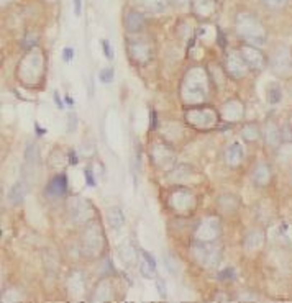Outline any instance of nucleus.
<instances>
[{
  "label": "nucleus",
  "instance_id": "1",
  "mask_svg": "<svg viewBox=\"0 0 292 303\" xmlns=\"http://www.w3.org/2000/svg\"><path fill=\"white\" fill-rule=\"evenodd\" d=\"M235 27H237L238 37L243 38L245 43L261 46L266 41V32L263 25L251 13H238Z\"/></svg>",
  "mask_w": 292,
  "mask_h": 303
},
{
  "label": "nucleus",
  "instance_id": "2",
  "mask_svg": "<svg viewBox=\"0 0 292 303\" xmlns=\"http://www.w3.org/2000/svg\"><path fill=\"white\" fill-rule=\"evenodd\" d=\"M184 92H186V97L189 100L194 99H202L206 95V79L202 77L201 71L194 69L189 73V76L186 77V82H184Z\"/></svg>",
  "mask_w": 292,
  "mask_h": 303
},
{
  "label": "nucleus",
  "instance_id": "3",
  "mask_svg": "<svg viewBox=\"0 0 292 303\" xmlns=\"http://www.w3.org/2000/svg\"><path fill=\"white\" fill-rule=\"evenodd\" d=\"M130 56L136 63H148L151 59V49L145 39H133L128 44Z\"/></svg>",
  "mask_w": 292,
  "mask_h": 303
},
{
  "label": "nucleus",
  "instance_id": "4",
  "mask_svg": "<svg viewBox=\"0 0 292 303\" xmlns=\"http://www.w3.org/2000/svg\"><path fill=\"white\" fill-rule=\"evenodd\" d=\"M242 56H243V59L247 61L248 68L256 69V71L263 69V66H264V56L254 48V44L245 43V44L242 46Z\"/></svg>",
  "mask_w": 292,
  "mask_h": 303
},
{
  "label": "nucleus",
  "instance_id": "5",
  "mask_svg": "<svg viewBox=\"0 0 292 303\" xmlns=\"http://www.w3.org/2000/svg\"><path fill=\"white\" fill-rule=\"evenodd\" d=\"M247 61L243 59L242 54L238 53H230L228 58H227V69L228 73L232 74L233 77H243L247 74Z\"/></svg>",
  "mask_w": 292,
  "mask_h": 303
},
{
  "label": "nucleus",
  "instance_id": "6",
  "mask_svg": "<svg viewBox=\"0 0 292 303\" xmlns=\"http://www.w3.org/2000/svg\"><path fill=\"white\" fill-rule=\"evenodd\" d=\"M145 27V17L136 10H128L125 15V28L130 33H140Z\"/></svg>",
  "mask_w": 292,
  "mask_h": 303
},
{
  "label": "nucleus",
  "instance_id": "7",
  "mask_svg": "<svg viewBox=\"0 0 292 303\" xmlns=\"http://www.w3.org/2000/svg\"><path fill=\"white\" fill-rule=\"evenodd\" d=\"M140 272L146 279H153L156 275V263L146 251H140Z\"/></svg>",
  "mask_w": 292,
  "mask_h": 303
},
{
  "label": "nucleus",
  "instance_id": "8",
  "mask_svg": "<svg viewBox=\"0 0 292 303\" xmlns=\"http://www.w3.org/2000/svg\"><path fill=\"white\" fill-rule=\"evenodd\" d=\"M28 192H30L28 184L23 182V181H20V182L15 184L12 189H10V192H8V202L12 203V205L23 203V200L27 198Z\"/></svg>",
  "mask_w": 292,
  "mask_h": 303
},
{
  "label": "nucleus",
  "instance_id": "9",
  "mask_svg": "<svg viewBox=\"0 0 292 303\" xmlns=\"http://www.w3.org/2000/svg\"><path fill=\"white\" fill-rule=\"evenodd\" d=\"M66 190H68V181H66V176H63V174L56 176L48 186V193L53 195V197H61V195L66 193Z\"/></svg>",
  "mask_w": 292,
  "mask_h": 303
},
{
  "label": "nucleus",
  "instance_id": "10",
  "mask_svg": "<svg viewBox=\"0 0 292 303\" xmlns=\"http://www.w3.org/2000/svg\"><path fill=\"white\" fill-rule=\"evenodd\" d=\"M107 218H109L110 227L114 229L122 228V227H124V223H125L124 212H122L120 207H110L109 210H107Z\"/></svg>",
  "mask_w": 292,
  "mask_h": 303
},
{
  "label": "nucleus",
  "instance_id": "11",
  "mask_svg": "<svg viewBox=\"0 0 292 303\" xmlns=\"http://www.w3.org/2000/svg\"><path fill=\"white\" fill-rule=\"evenodd\" d=\"M269 177H271V172H269V167L266 166V164H259V166L254 169L253 181H254L256 186H259V187L266 186V184L269 182Z\"/></svg>",
  "mask_w": 292,
  "mask_h": 303
},
{
  "label": "nucleus",
  "instance_id": "12",
  "mask_svg": "<svg viewBox=\"0 0 292 303\" xmlns=\"http://www.w3.org/2000/svg\"><path fill=\"white\" fill-rule=\"evenodd\" d=\"M242 159H243V148L240 143H232V145L228 146V150H227V161L230 164H238V162H242Z\"/></svg>",
  "mask_w": 292,
  "mask_h": 303
},
{
  "label": "nucleus",
  "instance_id": "13",
  "mask_svg": "<svg viewBox=\"0 0 292 303\" xmlns=\"http://www.w3.org/2000/svg\"><path fill=\"white\" fill-rule=\"evenodd\" d=\"M140 3L145 8L151 10V12H161V10L166 8L167 0H140Z\"/></svg>",
  "mask_w": 292,
  "mask_h": 303
},
{
  "label": "nucleus",
  "instance_id": "14",
  "mask_svg": "<svg viewBox=\"0 0 292 303\" xmlns=\"http://www.w3.org/2000/svg\"><path fill=\"white\" fill-rule=\"evenodd\" d=\"M281 89L279 85H271L269 90H268V100L271 102V104H278V102L281 100Z\"/></svg>",
  "mask_w": 292,
  "mask_h": 303
},
{
  "label": "nucleus",
  "instance_id": "15",
  "mask_svg": "<svg viewBox=\"0 0 292 303\" xmlns=\"http://www.w3.org/2000/svg\"><path fill=\"white\" fill-rule=\"evenodd\" d=\"M114 77H115V73H114V69H112V68L102 69L100 74H99V79L104 82V84H110V82H114Z\"/></svg>",
  "mask_w": 292,
  "mask_h": 303
},
{
  "label": "nucleus",
  "instance_id": "16",
  "mask_svg": "<svg viewBox=\"0 0 292 303\" xmlns=\"http://www.w3.org/2000/svg\"><path fill=\"white\" fill-rule=\"evenodd\" d=\"M261 2L264 3V7L278 10V8H283L284 5L288 3V0H261Z\"/></svg>",
  "mask_w": 292,
  "mask_h": 303
},
{
  "label": "nucleus",
  "instance_id": "17",
  "mask_svg": "<svg viewBox=\"0 0 292 303\" xmlns=\"http://www.w3.org/2000/svg\"><path fill=\"white\" fill-rule=\"evenodd\" d=\"M102 48H104V54L107 59H114V48H112V44L109 43L107 39H102Z\"/></svg>",
  "mask_w": 292,
  "mask_h": 303
},
{
  "label": "nucleus",
  "instance_id": "18",
  "mask_svg": "<svg viewBox=\"0 0 292 303\" xmlns=\"http://www.w3.org/2000/svg\"><path fill=\"white\" fill-rule=\"evenodd\" d=\"M63 58H64L66 63H71V61H73V58H74V49H73V48H68V46H66V48L63 49Z\"/></svg>",
  "mask_w": 292,
  "mask_h": 303
},
{
  "label": "nucleus",
  "instance_id": "19",
  "mask_svg": "<svg viewBox=\"0 0 292 303\" xmlns=\"http://www.w3.org/2000/svg\"><path fill=\"white\" fill-rule=\"evenodd\" d=\"M158 289H160V294L163 295V299H165V297H166V285H165V282L158 280Z\"/></svg>",
  "mask_w": 292,
  "mask_h": 303
},
{
  "label": "nucleus",
  "instance_id": "20",
  "mask_svg": "<svg viewBox=\"0 0 292 303\" xmlns=\"http://www.w3.org/2000/svg\"><path fill=\"white\" fill-rule=\"evenodd\" d=\"M54 102H56V104H58V107H59L61 110L64 109V104H63V100H61V97H59L58 92H54Z\"/></svg>",
  "mask_w": 292,
  "mask_h": 303
},
{
  "label": "nucleus",
  "instance_id": "21",
  "mask_svg": "<svg viewBox=\"0 0 292 303\" xmlns=\"http://www.w3.org/2000/svg\"><path fill=\"white\" fill-rule=\"evenodd\" d=\"M81 3H83L81 0H74V13L78 15V17L81 15Z\"/></svg>",
  "mask_w": 292,
  "mask_h": 303
},
{
  "label": "nucleus",
  "instance_id": "22",
  "mask_svg": "<svg viewBox=\"0 0 292 303\" xmlns=\"http://www.w3.org/2000/svg\"><path fill=\"white\" fill-rule=\"evenodd\" d=\"M66 102H68L69 105H73V104H74V102H73V99H69V97H66Z\"/></svg>",
  "mask_w": 292,
  "mask_h": 303
},
{
  "label": "nucleus",
  "instance_id": "23",
  "mask_svg": "<svg viewBox=\"0 0 292 303\" xmlns=\"http://www.w3.org/2000/svg\"><path fill=\"white\" fill-rule=\"evenodd\" d=\"M177 2H179V3H181V5H184V3H187V2H189V0H177Z\"/></svg>",
  "mask_w": 292,
  "mask_h": 303
},
{
  "label": "nucleus",
  "instance_id": "24",
  "mask_svg": "<svg viewBox=\"0 0 292 303\" xmlns=\"http://www.w3.org/2000/svg\"><path fill=\"white\" fill-rule=\"evenodd\" d=\"M48 2H56V0H48Z\"/></svg>",
  "mask_w": 292,
  "mask_h": 303
},
{
  "label": "nucleus",
  "instance_id": "25",
  "mask_svg": "<svg viewBox=\"0 0 292 303\" xmlns=\"http://www.w3.org/2000/svg\"><path fill=\"white\" fill-rule=\"evenodd\" d=\"M2 2H7V0H2Z\"/></svg>",
  "mask_w": 292,
  "mask_h": 303
}]
</instances>
